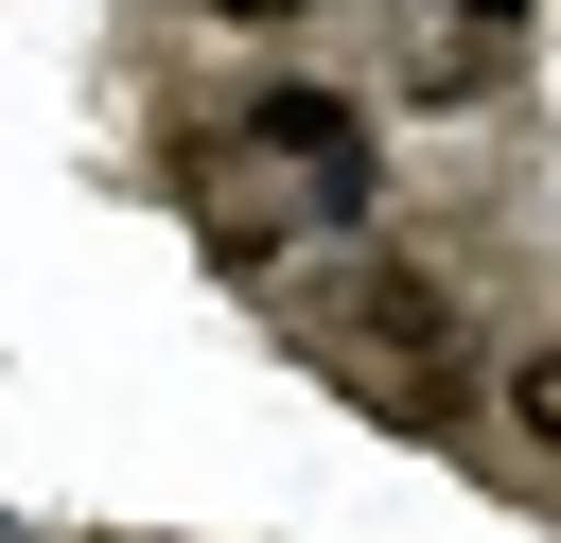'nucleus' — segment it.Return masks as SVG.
Here are the masks:
<instances>
[{"label": "nucleus", "instance_id": "obj_1", "mask_svg": "<svg viewBox=\"0 0 561 543\" xmlns=\"http://www.w3.org/2000/svg\"><path fill=\"white\" fill-rule=\"evenodd\" d=\"M245 158H298L316 210H368V193H386V158H368V123H351L333 88H263V105H245Z\"/></svg>", "mask_w": 561, "mask_h": 543}, {"label": "nucleus", "instance_id": "obj_2", "mask_svg": "<svg viewBox=\"0 0 561 543\" xmlns=\"http://www.w3.org/2000/svg\"><path fill=\"white\" fill-rule=\"evenodd\" d=\"M333 315H351L368 350H403V368H421V403H438V385H456V350H473L438 263H351V280H333Z\"/></svg>", "mask_w": 561, "mask_h": 543}, {"label": "nucleus", "instance_id": "obj_3", "mask_svg": "<svg viewBox=\"0 0 561 543\" xmlns=\"http://www.w3.org/2000/svg\"><path fill=\"white\" fill-rule=\"evenodd\" d=\"M508 438H526V455H561V333H543V350H508Z\"/></svg>", "mask_w": 561, "mask_h": 543}, {"label": "nucleus", "instance_id": "obj_4", "mask_svg": "<svg viewBox=\"0 0 561 543\" xmlns=\"http://www.w3.org/2000/svg\"><path fill=\"white\" fill-rule=\"evenodd\" d=\"M456 35H473V70H491V53L526 35V0H456Z\"/></svg>", "mask_w": 561, "mask_h": 543}, {"label": "nucleus", "instance_id": "obj_5", "mask_svg": "<svg viewBox=\"0 0 561 543\" xmlns=\"http://www.w3.org/2000/svg\"><path fill=\"white\" fill-rule=\"evenodd\" d=\"M210 18H228V35H280V18H316V0H210Z\"/></svg>", "mask_w": 561, "mask_h": 543}]
</instances>
